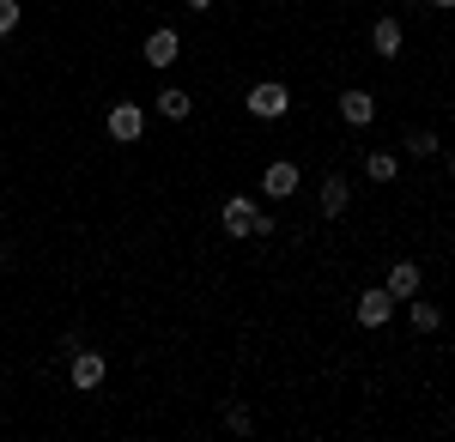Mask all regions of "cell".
<instances>
[{
	"instance_id": "cell-1",
	"label": "cell",
	"mask_w": 455,
	"mask_h": 442,
	"mask_svg": "<svg viewBox=\"0 0 455 442\" xmlns=\"http://www.w3.org/2000/svg\"><path fill=\"white\" fill-rule=\"evenodd\" d=\"M219 225H225L231 237H274V218L249 201V194H231V201L219 206Z\"/></svg>"
},
{
	"instance_id": "cell-2",
	"label": "cell",
	"mask_w": 455,
	"mask_h": 442,
	"mask_svg": "<svg viewBox=\"0 0 455 442\" xmlns=\"http://www.w3.org/2000/svg\"><path fill=\"white\" fill-rule=\"evenodd\" d=\"M285 109H291V91H285L280 79H261V85H249V115H261V122H280Z\"/></svg>"
},
{
	"instance_id": "cell-3",
	"label": "cell",
	"mask_w": 455,
	"mask_h": 442,
	"mask_svg": "<svg viewBox=\"0 0 455 442\" xmlns=\"http://www.w3.org/2000/svg\"><path fill=\"white\" fill-rule=\"evenodd\" d=\"M395 309H401V297H395L388 285H371V291L358 297V328H388Z\"/></svg>"
},
{
	"instance_id": "cell-4",
	"label": "cell",
	"mask_w": 455,
	"mask_h": 442,
	"mask_svg": "<svg viewBox=\"0 0 455 442\" xmlns=\"http://www.w3.org/2000/svg\"><path fill=\"white\" fill-rule=\"evenodd\" d=\"M298 182H304V170H298L291 158H274V164L261 170V194H267V201H291V194H298Z\"/></svg>"
},
{
	"instance_id": "cell-5",
	"label": "cell",
	"mask_w": 455,
	"mask_h": 442,
	"mask_svg": "<svg viewBox=\"0 0 455 442\" xmlns=\"http://www.w3.org/2000/svg\"><path fill=\"white\" fill-rule=\"evenodd\" d=\"M104 128H109V139H122V146H134V139L146 134V109L140 103H116L104 115Z\"/></svg>"
},
{
	"instance_id": "cell-6",
	"label": "cell",
	"mask_w": 455,
	"mask_h": 442,
	"mask_svg": "<svg viewBox=\"0 0 455 442\" xmlns=\"http://www.w3.org/2000/svg\"><path fill=\"white\" fill-rule=\"evenodd\" d=\"M73 388L79 394H92V388H104V375H109V364H104V351H73Z\"/></svg>"
},
{
	"instance_id": "cell-7",
	"label": "cell",
	"mask_w": 455,
	"mask_h": 442,
	"mask_svg": "<svg viewBox=\"0 0 455 442\" xmlns=\"http://www.w3.org/2000/svg\"><path fill=\"white\" fill-rule=\"evenodd\" d=\"M176 55H182V36L171 25H158V31L146 36V67H176Z\"/></svg>"
},
{
	"instance_id": "cell-8",
	"label": "cell",
	"mask_w": 455,
	"mask_h": 442,
	"mask_svg": "<svg viewBox=\"0 0 455 442\" xmlns=\"http://www.w3.org/2000/svg\"><path fill=\"white\" fill-rule=\"evenodd\" d=\"M315 206H322V218H340V212L352 206V182H347L340 170H334L328 182H322V194H315Z\"/></svg>"
},
{
	"instance_id": "cell-9",
	"label": "cell",
	"mask_w": 455,
	"mask_h": 442,
	"mask_svg": "<svg viewBox=\"0 0 455 442\" xmlns=\"http://www.w3.org/2000/svg\"><path fill=\"white\" fill-rule=\"evenodd\" d=\"M340 122L347 128H371L377 122V98L371 91H340Z\"/></svg>"
},
{
	"instance_id": "cell-10",
	"label": "cell",
	"mask_w": 455,
	"mask_h": 442,
	"mask_svg": "<svg viewBox=\"0 0 455 442\" xmlns=\"http://www.w3.org/2000/svg\"><path fill=\"white\" fill-rule=\"evenodd\" d=\"M401 43H407L401 19H377V25H371V49H377L383 61H395V55H401Z\"/></svg>"
},
{
	"instance_id": "cell-11",
	"label": "cell",
	"mask_w": 455,
	"mask_h": 442,
	"mask_svg": "<svg viewBox=\"0 0 455 442\" xmlns=\"http://www.w3.org/2000/svg\"><path fill=\"white\" fill-rule=\"evenodd\" d=\"M419 285H425V272L413 267V261H395V267H388V291H395L401 304H407V297H419Z\"/></svg>"
},
{
	"instance_id": "cell-12",
	"label": "cell",
	"mask_w": 455,
	"mask_h": 442,
	"mask_svg": "<svg viewBox=\"0 0 455 442\" xmlns=\"http://www.w3.org/2000/svg\"><path fill=\"white\" fill-rule=\"evenodd\" d=\"M407 321H413V334H437V328H443L437 304H425V297H407Z\"/></svg>"
},
{
	"instance_id": "cell-13",
	"label": "cell",
	"mask_w": 455,
	"mask_h": 442,
	"mask_svg": "<svg viewBox=\"0 0 455 442\" xmlns=\"http://www.w3.org/2000/svg\"><path fill=\"white\" fill-rule=\"evenodd\" d=\"M364 176H371V182H395V176H401V158H395V152H371V158H364Z\"/></svg>"
},
{
	"instance_id": "cell-14",
	"label": "cell",
	"mask_w": 455,
	"mask_h": 442,
	"mask_svg": "<svg viewBox=\"0 0 455 442\" xmlns=\"http://www.w3.org/2000/svg\"><path fill=\"white\" fill-rule=\"evenodd\" d=\"M188 109H195V98H188V91H158V115H171V122H182V115H188Z\"/></svg>"
},
{
	"instance_id": "cell-15",
	"label": "cell",
	"mask_w": 455,
	"mask_h": 442,
	"mask_svg": "<svg viewBox=\"0 0 455 442\" xmlns=\"http://www.w3.org/2000/svg\"><path fill=\"white\" fill-rule=\"evenodd\" d=\"M225 430H237V437H249V430H255V418H249V406H237V400H231V406H225Z\"/></svg>"
},
{
	"instance_id": "cell-16",
	"label": "cell",
	"mask_w": 455,
	"mask_h": 442,
	"mask_svg": "<svg viewBox=\"0 0 455 442\" xmlns=\"http://www.w3.org/2000/svg\"><path fill=\"white\" fill-rule=\"evenodd\" d=\"M407 152H413V158H431V152H437V134H431V128H413V134H407Z\"/></svg>"
},
{
	"instance_id": "cell-17",
	"label": "cell",
	"mask_w": 455,
	"mask_h": 442,
	"mask_svg": "<svg viewBox=\"0 0 455 442\" xmlns=\"http://www.w3.org/2000/svg\"><path fill=\"white\" fill-rule=\"evenodd\" d=\"M19 31V0H0V36Z\"/></svg>"
},
{
	"instance_id": "cell-18",
	"label": "cell",
	"mask_w": 455,
	"mask_h": 442,
	"mask_svg": "<svg viewBox=\"0 0 455 442\" xmlns=\"http://www.w3.org/2000/svg\"><path fill=\"white\" fill-rule=\"evenodd\" d=\"M425 6H437V12H450V6H455V0H425Z\"/></svg>"
},
{
	"instance_id": "cell-19",
	"label": "cell",
	"mask_w": 455,
	"mask_h": 442,
	"mask_svg": "<svg viewBox=\"0 0 455 442\" xmlns=\"http://www.w3.org/2000/svg\"><path fill=\"white\" fill-rule=\"evenodd\" d=\"M188 6H195V12H207V6H212V0H188Z\"/></svg>"
},
{
	"instance_id": "cell-20",
	"label": "cell",
	"mask_w": 455,
	"mask_h": 442,
	"mask_svg": "<svg viewBox=\"0 0 455 442\" xmlns=\"http://www.w3.org/2000/svg\"><path fill=\"white\" fill-rule=\"evenodd\" d=\"M450 176H455V152H450Z\"/></svg>"
},
{
	"instance_id": "cell-21",
	"label": "cell",
	"mask_w": 455,
	"mask_h": 442,
	"mask_svg": "<svg viewBox=\"0 0 455 442\" xmlns=\"http://www.w3.org/2000/svg\"><path fill=\"white\" fill-rule=\"evenodd\" d=\"M450 430H455V424H450Z\"/></svg>"
}]
</instances>
